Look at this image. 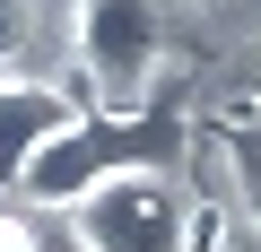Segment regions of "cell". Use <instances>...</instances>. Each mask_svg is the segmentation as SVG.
Returning <instances> with one entry per match:
<instances>
[{"label":"cell","instance_id":"6da1fadb","mask_svg":"<svg viewBox=\"0 0 261 252\" xmlns=\"http://www.w3.org/2000/svg\"><path fill=\"white\" fill-rule=\"evenodd\" d=\"M183 157V104H174V87L166 96H148V104H96V113H70L61 131L27 157V174H18V200H35V209H70V200H87L96 183H113V174H166Z\"/></svg>","mask_w":261,"mask_h":252},{"label":"cell","instance_id":"7a4b0ae2","mask_svg":"<svg viewBox=\"0 0 261 252\" xmlns=\"http://www.w3.org/2000/svg\"><path fill=\"white\" fill-rule=\"evenodd\" d=\"M61 217L87 252H192V200L166 174H113Z\"/></svg>","mask_w":261,"mask_h":252},{"label":"cell","instance_id":"3957f363","mask_svg":"<svg viewBox=\"0 0 261 252\" xmlns=\"http://www.w3.org/2000/svg\"><path fill=\"white\" fill-rule=\"evenodd\" d=\"M79 61L96 78V104H130L166 61V9L157 0H79Z\"/></svg>","mask_w":261,"mask_h":252},{"label":"cell","instance_id":"277c9868","mask_svg":"<svg viewBox=\"0 0 261 252\" xmlns=\"http://www.w3.org/2000/svg\"><path fill=\"white\" fill-rule=\"evenodd\" d=\"M79 104L61 96V87H44V78H0V191H18V174H27V157L61 131Z\"/></svg>","mask_w":261,"mask_h":252},{"label":"cell","instance_id":"5b68a950","mask_svg":"<svg viewBox=\"0 0 261 252\" xmlns=\"http://www.w3.org/2000/svg\"><path fill=\"white\" fill-rule=\"evenodd\" d=\"M35 52V0H0V78H18Z\"/></svg>","mask_w":261,"mask_h":252},{"label":"cell","instance_id":"8992f818","mask_svg":"<svg viewBox=\"0 0 261 252\" xmlns=\"http://www.w3.org/2000/svg\"><path fill=\"white\" fill-rule=\"evenodd\" d=\"M226 157H235L244 209H252V226H261V131H252V122H235V131H226Z\"/></svg>","mask_w":261,"mask_h":252},{"label":"cell","instance_id":"52a82bcc","mask_svg":"<svg viewBox=\"0 0 261 252\" xmlns=\"http://www.w3.org/2000/svg\"><path fill=\"white\" fill-rule=\"evenodd\" d=\"M27 252H87V243H79V235H70V217L53 209V217H35V226H27Z\"/></svg>","mask_w":261,"mask_h":252}]
</instances>
